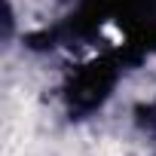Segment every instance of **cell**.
I'll return each mask as SVG.
<instances>
[{"label": "cell", "mask_w": 156, "mask_h": 156, "mask_svg": "<svg viewBox=\"0 0 156 156\" xmlns=\"http://www.w3.org/2000/svg\"><path fill=\"white\" fill-rule=\"evenodd\" d=\"M95 153H98V156H122V150H119V144H116V141H110V138H104V141H98V147H95Z\"/></svg>", "instance_id": "obj_1"}]
</instances>
